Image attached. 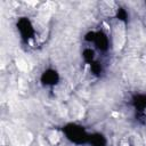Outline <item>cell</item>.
I'll return each instance as SVG.
<instances>
[{
	"label": "cell",
	"instance_id": "1",
	"mask_svg": "<svg viewBox=\"0 0 146 146\" xmlns=\"http://www.w3.org/2000/svg\"><path fill=\"white\" fill-rule=\"evenodd\" d=\"M66 138L74 143V144H78V145H81V144H86L89 141V136L86 130L83 129V127L79 125V124H75V123H70L64 127L63 129Z\"/></svg>",
	"mask_w": 146,
	"mask_h": 146
},
{
	"label": "cell",
	"instance_id": "2",
	"mask_svg": "<svg viewBox=\"0 0 146 146\" xmlns=\"http://www.w3.org/2000/svg\"><path fill=\"white\" fill-rule=\"evenodd\" d=\"M17 29H18V31L21 33L22 39L25 42H27L34 35L33 26H32L31 22L26 17H22V18L18 19V22H17Z\"/></svg>",
	"mask_w": 146,
	"mask_h": 146
},
{
	"label": "cell",
	"instance_id": "3",
	"mask_svg": "<svg viewBox=\"0 0 146 146\" xmlns=\"http://www.w3.org/2000/svg\"><path fill=\"white\" fill-rule=\"evenodd\" d=\"M58 80H59L58 73L55 70H51V68L44 71L41 75V82L46 86H54L58 82Z\"/></svg>",
	"mask_w": 146,
	"mask_h": 146
},
{
	"label": "cell",
	"instance_id": "4",
	"mask_svg": "<svg viewBox=\"0 0 146 146\" xmlns=\"http://www.w3.org/2000/svg\"><path fill=\"white\" fill-rule=\"evenodd\" d=\"M94 42L96 44V47L102 50V51H106L108 49V38L107 35L99 31V32H95V39H94Z\"/></svg>",
	"mask_w": 146,
	"mask_h": 146
},
{
	"label": "cell",
	"instance_id": "5",
	"mask_svg": "<svg viewBox=\"0 0 146 146\" xmlns=\"http://www.w3.org/2000/svg\"><path fill=\"white\" fill-rule=\"evenodd\" d=\"M131 103L139 114H144V110H146V95L144 94L135 95L132 97Z\"/></svg>",
	"mask_w": 146,
	"mask_h": 146
},
{
	"label": "cell",
	"instance_id": "6",
	"mask_svg": "<svg viewBox=\"0 0 146 146\" xmlns=\"http://www.w3.org/2000/svg\"><path fill=\"white\" fill-rule=\"evenodd\" d=\"M91 146H106V139L100 133H94L89 136V141Z\"/></svg>",
	"mask_w": 146,
	"mask_h": 146
},
{
	"label": "cell",
	"instance_id": "7",
	"mask_svg": "<svg viewBox=\"0 0 146 146\" xmlns=\"http://www.w3.org/2000/svg\"><path fill=\"white\" fill-rule=\"evenodd\" d=\"M82 56H83V59H84L87 63H90V64H91V63L94 62L95 52H94V50H91V49L87 48V49H84V50H83Z\"/></svg>",
	"mask_w": 146,
	"mask_h": 146
},
{
	"label": "cell",
	"instance_id": "8",
	"mask_svg": "<svg viewBox=\"0 0 146 146\" xmlns=\"http://www.w3.org/2000/svg\"><path fill=\"white\" fill-rule=\"evenodd\" d=\"M90 67H91V72H92L95 75H99V74L102 73V71H103L102 65H100L99 63H97V62H92V63L90 64Z\"/></svg>",
	"mask_w": 146,
	"mask_h": 146
},
{
	"label": "cell",
	"instance_id": "9",
	"mask_svg": "<svg viewBox=\"0 0 146 146\" xmlns=\"http://www.w3.org/2000/svg\"><path fill=\"white\" fill-rule=\"evenodd\" d=\"M116 17H117V19H120V21L127 22V21H128V13L125 11V9L119 8L117 11H116Z\"/></svg>",
	"mask_w": 146,
	"mask_h": 146
}]
</instances>
